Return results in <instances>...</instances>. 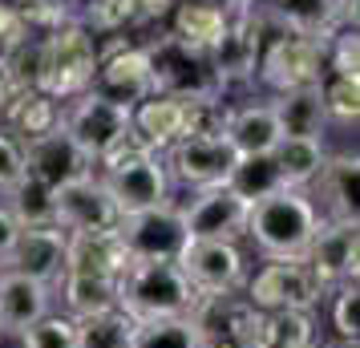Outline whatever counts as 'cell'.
Returning a JSON list of instances; mask_svg holds the SVG:
<instances>
[{"instance_id": "cell-17", "label": "cell", "mask_w": 360, "mask_h": 348, "mask_svg": "<svg viewBox=\"0 0 360 348\" xmlns=\"http://www.w3.org/2000/svg\"><path fill=\"white\" fill-rule=\"evenodd\" d=\"M186 239H223V243H239L247 235V207L235 199L227 186H211V191H195V199L179 207Z\"/></svg>"}, {"instance_id": "cell-34", "label": "cell", "mask_w": 360, "mask_h": 348, "mask_svg": "<svg viewBox=\"0 0 360 348\" xmlns=\"http://www.w3.org/2000/svg\"><path fill=\"white\" fill-rule=\"evenodd\" d=\"M85 8H82V25L89 29V33L98 37H114L122 33V29H134V25H142L138 20V0H82Z\"/></svg>"}, {"instance_id": "cell-40", "label": "cell", "mask_w": 360, "mask_h": 348, "mask_svg": "<svg viewBox=\"0 0 360 348\" xmlns=\"http://www.w3.org/2000/svg\"><path fill=\"white\" fill-rule=\"evenodd\" d=\"M20 348H77V324L65 312L41 316L33 328L20 332Z\"/></svg>"}, {"instance_id": "cell-7", "label": "cell", "mask_w": 360, "mask_h": 348, "mask_svg": "<svg viewBox=\"0 0 360 348\" xmlns=\"http://www.w3.org/2000/svg\"><path fill=\"white\" fill-rule=\"evenodd\" d=\"M223 4H227V25H223V37L214 41V49L207 57H211L223 89H231V85L255 82L267 20L259 13V0H223Z\"/></svg>"}, {"instance_id": "cell-41", "label": "cell", "mask_w": 360, "mask_h": 348, "mask_svg": "<svg viewBox=\"0 0 360 348\" xmlns=\"http://www.w3.org/2000/svg\"><path fill=\"white\" fill-rule=\"evenodd\" d=\"M276 320V348H320L316 312H271Z\"/></svg>"}, {"instance_id": "cell-38", "label": "cell", "mask_w": 360, "mask_h": 348, "mask_svg": "<svg viewBox=\"0 0 360 348\" xmlns=\"http://www.w3.org/2000/svg\"><path fill=\"white\" fill-rule=\"evenodd\" d=\"M328 316H332V332L336 340H360V283L348 280L328 292Z\"/></svg>"}, {"instance_id": "cell-44", "label": "cell", "mask_w": 360, "mask_h": 348, "mask_svg": "<svg viewBox=\"0 0 360 348\" xmlns=\"http://www.w3.org/2000/svg\"><path fill=\"white\" fill-rule=\"evenodd\" d=\"M17 219L8 215L4 207H0V267H4V259H8V251H13V243H17Z\"/></svg>"}, {"instance_id": "cell-11", "label": "cell", "mask_w": 360, "mask_h": 348, "mask_svg": "<svg viewBox=\"0 0 360 348\" xmlns=\"http://www.w3.org/2000/svg\"><path fill=\"white\" fill-rule=\"evenodd\" d=\"M311 280L320 292H332L340 283L356 280L360 271V223H340V219H320V227L311 235L308 251H304Z\"/></svg>"}, {"instance_id": "cell-33", "label": "cell", "mask_w": 360, "mask_h": 348, "mask_svg": "<svg viewBox=\"0 0 360 348\" xmlns=\"http://www.w3.org/2000/svg\"><path fill=\"white\" fill-rule=\"evenodd\" d=\"M73 324H77V348H130L134 328H138L122 308H105Z\"/></svg>"}, {"instance_id": "cell-45", "label": "cell", "mask_w": 360, "mask_h": 348, "mask_svg": "<svg viewBox=\"0 0 360 348\" xmlns=\"http://www.w3.org/2000/svg\"><path fill=\"white\" fill-rule=\"evenodd\" d=\"M13 94H17V89H13V77H8V69L0 61V114H4V105L13 101Z\"/></svg>"}, {"instance_id": "cell-26", "label": "cell", "mask_w": 360, "mask_h": 348, "mask_svg": "<svg viewBox=\"0 0 360 348\" xmlns=\"http://www.w3.org/2000/svg\"><path fill=\"white\" fill-rule=\"evenodd\" d=\"M126 267H130V255H126V247H122L117 231L69 235L65 271H85V276H110V280H117Z\"/></svg>"}, {"instance_id": "cell-46", "label": "cell", "mask_w": 360, "mask_h": 348, "mask_svg": "<svg viewBox=\"0 0 360 348\" xmlns=\"http://www.w3.org/2000/svg\"><path fill=\"white\" fill-rule=\"evenodd\" d=\"M320 348H360L356 340H336V344H320Z\"/></svg>"}, {"instance_id": "cell-10", "label": "cell", "mask_w": 360, "mask_h": 348, "mask_svg": "<svg viewBox=\"0 0 360 348\" xmlns=\"http://www.w3.org/2000/svg\"><path fill=\"white\" fill-rule=\"evenodd\" d=\"M182 267L186 283L198 296H227V292H243L247 276V251L239 243H223V239H186L182 255L174 259Z\"/></svg>"}, {"instance_id": "cell-31", "label": "cell", "mask_w": 360, "mask_h": 348, "mask_svg": "<svg viewBox=\"0 0 360 348\" xmlns=\"http://www.w3.org/2000/svg\"><path fill=\"white\" fill-rule=\"evenodd\" d=\"M223 186H227L235 199H243L247 207H251V202H259V199H267V195H276V191H283L271 154L235 158V166H231V174H227V183H223Z\"/></svg>"}, {"instance_id": "cell-12", "label": "cell", "mask_w": 360, "mask_h": 348, "mask_svg": "<svg viewBox=\"0 0 360 348\" xmlns=\"http://www.w3.org/2000/svg\"><path fill=\"white\" fill-rule=\"evenodd\" d=\"M162 166L174 183L191 186V191H211V186L227 183L235 150L227 146L223 134H186L162 154Z\"/></svg>"}, {"instance_id": "cell-24", "label": "cell", "mask_w": 360, "mask_h": 348, "mask_svg": "<svg viewBox=\"0 0 360 348\" xmlns=\"http://www.w3.org/2000/svg\"><path fill=\"white\" fill-rule=\"evenodd\" d=\"M267 105H271V117L279 126V138H324L328 114L320 101V85L276 94V98H267Z\"/></svg>"}, {"instance_id": "cell-28", "label": "cell", "mask_w": 360, "mask_h": 348, "mask_svg": "<svg viewBox=\"0 0 360 348\" xmlns=\"http://www.w3.org/2000/svg\"><path fill=\"white\" fill-rule=\"evenodd\" d=\"M0 117H4V130L25 146V142H33V138L61 126V105L53 98H45L41 89H29V94H13V101L4 105Z\"/></svg>"}, {"instance_id": "cell-13", "label": "cell", "mask_w": 360, "mask_h": 348, "mask_svg": "<svg viewBox=\"0 0 360 348\" xmlns=\"http://www.w3.org/2000/svg\"><path fill=\"white\" fill-rule=\"evenodd\" d=\"M267 29L311 37L324 45L340 29H356V0H271L259 4Z\"/></svg>"}, {"instance_id": "cell-35", "label": "cell", "mask_w": 360, "mask_h": 348, "mask_svg": "<svg viewBox=\"0 0 360 348\" xmlns=\"http://www.w3.org/2000/svg\"><path fill=\"white\" fill-rule=\"evenodd\" d=\"M227 344L231 348H276V320L271 312H259L243 299V308L235 312L227 328Z\"/></svg>"}, {"instance_id": "cell-36", "label": "cell", "mask_w": 360, "mask_h": 348, "mask_svg": "<svg viewBox=\"0 0 360 348\" xmlns=\"http://www.w3.org/2000/svg\"><path fill=\"white\" fill-rule=\"evenodd\" d=\"M130 348H207L191 320H154L134 328Z\"/></svg>"}, {"instance_id": "cell-21", "label": "cell", "mask_w": 360, "mask_h": 348, "mask_svg": "<svg viewBox=\"0 0 360 348\" xmlns=\"http://www.w3.org/2000/svg\"><path fill=\"white\" fill-rule=\"evenodd\" d=\"M191 105H195V101L150 94L146 101H138V105L130 110L134 138H138L146 150H154V154H166L174 142H182V138L191 134Z\"/></svg>"}, {"instance_id": "cell-16", "label": "cell", "mask_w": 360, "mask_h": 348, "mask_svg": "<svg viewBox=\"0 0 360 348\" xmlns=\"http://www.w3.org/2000/svg\"><path fill=\"white\" fill-rule=\"evenodd\" d=\"M117 239L130 259H179L186 247V227H182V211L174 202L130 215L117 223Z\"/></svg>"}, {"instance_id": "cell-6", "label": "cell", "mask_w": 360, "mask_h": 348, "mask_svg": "<svg viewBox=\"0 0 360 348\" xmlns=\"http://www.w3.org/2000/svg\"><path fill=\"white\" fill-rule=\"evenodd\" d=\"M146 53L150 69H154V94H166V98L179 101H214L227 94L211 57L174 41L170 33H158L154 41H146Z\"/></svg>"}, {"instance_id": "cell-14", "label": "cell", "mask_w": 360, "mask_h": 348, "mask_svg": "<svg viewBox=\"0 0 360 348\" xmlns=\"http://www.w3.org/2000/svg\"><path fill=\"white\" fill-rule=\"evenodd\" d=\"M89 89L117 101V105H126V110H134L138 101H146L154 94V69H150L146 45H122L117 41L110 49H101L98 73H94Z\"/></svg>"}, {"instance_id": "cell-32", "label": "cell", "mask_w": 360, "mask_h": 348, "mask_svg": "<svg viewBox=\"0 0 360 348\" xmlns=\"http://www.w3.org/2000/svg\"><path fill=\"white\" fill-rule=\"evenodd\" d=\"M239 308H243V292H227V296H198L186 320L195 324L198 340L211 348V344H223V340H227V328H231V320H235Z\"/></svg>"}, {"instance_id": "cell-30", "label": "cell", "mask_w": 360, "mask_h": 348, "mask_svg": "<svg viewBox=\"0 0 360 348\" xmlns=\"http://www.w3.org/2000/svg\"><path fill=\"white\" fill-rule=\"evenodd\" d=\"M8 215L17 219V227L25 231V227H53L57 223V207H53V186H45L41 179H33V174H25L8 195H4V202H0Z\"/></svg>"}, {"instance_id": "cell-18", "label": "cell", "mask_w": 360, "mask_h": 348, "mask_svg": "<svg viewBox=\"0 0 360 348\" xmlns=\"http://www.w3.org/2000/svg\"><path fill=\"white\" fill-rule=\"evenodd\" d=\"M65 251H69V235L57 223L53 227H25V231H17V243L8 251L4 267L57 292V283L65 276Z\"/></svg>"}, {"instance_id": "cell-29", "label": "cell", "mask_w": 360, "mask_h": 348, "mask_svg": "<svg viewBox=\"0 0 360 348\" xmlns=\"http://www.w3.org/2000/svg\"><path fill=\"white\" fill-rule=\"evenodd\" d=\"M53 296H61L69 320H85V316H94V312L117 308V280H110V276H85V271H65Z\"/></svg>"}, {"instance_id": "cell-22", "label": "cell", "mask_w": 360, "mask_h": 348, "mask_svg": "<svg viewBox=\"0 0 360 348\" xmlns=\"http://www.w3.org/2000/svg\"><path fill=\"white\" fill-rule=\"evenodd\" d=\"M49 312H53V288L0 267V336L20 340V332L33 328L37 320Z\"/></svg>"}, {"instance_id": "cell-42", "label": "cell", "mask_w": 360, "mask_h": 348, "mask_svg": "<svg viewBox=\"0 0 360 348\" xmlns=\"http://www.w3.org/2000/svg\"><path fill=\"white\" fill-rule=\"evenodd\" d=\"M25 179V146L0 126V199Z\"/></svg>"}, {"instance_id": "cell-37", "label": "cell", "mask_w": 360, "mask_h": 348, "mask_svg": "<svg viewBox=\"0 0 360 348\" xmlns=\"http://www.w3.org/2000/svg\"><path fill=\"white\" fill-rule=\"evenodd\" d=\"M320 101H324L328 122H336V126H352V130H356L360 82H348V77H332V73H324V82H320Z\"/></svg>"}, {"instance_id": "cell-19", "label": "cell", "mask_w": 360, "mask_h": 348, "mask_svg": "<svg viewBox=\"0 0 360 348\" xmlns=\"http://www.w3.org/2000/svg\"><path fill=\"white\" fill-rule=\"evenodd\" d=\"M356 179H360V158L356 150H336L324 158V170L316 174L308 186V199L316 202L320 219H340V223H356Z\"/></svg>"}, {"instance_id": "cell-2", "label": "cell", "mask_w": 360, "mask_h": 348, "mask_svg": "<svg viewBox=\"0 0 360 348\" xmlns=\"http://www.w3.org/2000/svg\"><path fill=\"white\" fill-rule=\"evenodd\" d=\"M320 227V211L308 199V191H276L267 199L251 202L247 211V235L263 259H304L311 235Z\"/></svg>"}, {"instance_id": "cell-4", "label": "cell", "mask_w": 360, "mask_h": 348, "mask_svg": "<svg viewBox=\"0 0 360 348\" xmlns=\"http://www.w3.org/2000/svg\"><path fill=\"white\" fill-rule=\"evenodd\" d=\"M94 174L110 191V199H114L122 219L142 215V211H154V207L170 202V174H166V166H162V154L146 150L142 142L117 150L114 158H105Z\"/></svg>"}, {"instance_id": "cell-3", "label": "cell", "mask_w": 360, "mask_h": 348, "mask_svg": "<svg viewBox=\"0 0 360 348\" xmlns=\"http://www.w3.org/2000/svg\"><path fill=\"white\" fill-rule=\"evenodd\" d=\"M101 45L77 17L61 20L57 29L45 33V65H41V94L57 105L82 98L94 85Z\"/></svg>"}, {"instance_id": "cell-43", "label": "cell", "mask_w": 360, "mask_h": 348, "mask_svg": "<svg viewBox=\"0 0 360 348\" xmlns=\"http://www.w3.org/2000/svg\"><path fill=\"white\" fill-rule=\"evenodd\" d=\"M174 4H179V0H138V20H142V25L162 20V17L174 13Z\"/></svg>"}, {"instance_id": "cell-39", "label": "cell", "mask_w": 360, "mask_h": 348, "mask_svg": "<svg viewBox=\"0 0 360 348\" xmlns=\"http://www.w3.org/2000/svg\"><path fill=\"white\" fill-rule=\"evenodd\" d=\"M324 73L360 82V33L356 29H340V33H332L324 41Z\"/></svg>"}, {"instance_id": "cell-20", "label": "cell", "mask_w": 360, "mask_h": 348, "mask_svg": "<svg viewBox=\"0 0 360 348\" xmlns=\"http://www.w3.org/2000/svg\"><path fill=\"white\" fill-rule=\"evenodd\" d=\"M25 174H33V179H41L45 186L57 191V186L94 174V166H89V158H85L82 150L73 146V138L57 126V130L25 142Z\"/></svg>"}, {"instance_id": "cell-8", "label": "cell", "mask_w": 360, "mask_h": 348, "mask_svg": "<svg viewBox=\"0 0 360 348\" xmlns=\"http://www.w3.org/2000/svg\"><path fill=\"white\" fill-rule=\"evenodd\" d=\"M263 89L276 94H292V89H308V85L324 82V45L311 37H295V33H271L263 37V53L255 65Z\"/></svg>"}, {"instance_id": "cell-15", "label": "cell", "mask_w": 360, "mask_h": 348, "mask_svg": "<svg viewBox=\"0 0 360 348\" xmlns=\"http://www.w3.org/2000/svg\"><path fill=\"white\" fill-rule=\"evenodd\" d=\"M53 207H57V227L65 235H101V231H117V223H122L114 199L101 186L98 174H85L77 183L57 186Z\"/></svg>"}, {"instance_id": "cell-23", "label": "cell", "mask_w": 360, "mask_h": 348, "mask_svg": "<svg viewBox=\"0 0 360 348\" xmlns=\"http://www.w3.org/2000/svg\"><path fill=\"white\" fill-rule=\"evenodd\" d=\"M223 138L235 150V158H251V154H271L279 142V126L271 117L267 101H247V105H227L223 117Z\"/></svg>"}, {"instance_id": "cell-27", "label": "cell", "mask_w": 360, "mask_h": 348, "mask_svg": "<svg viewBox=\"0 0 360 348\" xmlns=\"http://www.w3.org/2000/svg\"><path fill=\"white\" fill-rule=\"evenodd\" d=\"M324 158H328L324 138H279L276 150H271L276 174L288 191H308L316 183V174L324 170Z\"/></svg>"}, {"instance_id": "cell-1", "label": "cell", "mask_w": 360, "mask_h": 348, "mask_svg": "<svg viewBox=\"0 0 360 348\" xmlns=\"http://www.w3.org/2000/svg\"><path fill=\"white\" fill-rule=\"evenodd\" d=\"M198 292L186 283L174 259H130V267L117 276V308L134 324L154 320H186Z\"/></svg>"}, {"instance_id": "cell-25", "label": "cell", "mask_w": 360, "mask_h": 348, "mask_svg": "<svg viewBox=\"0 0 360 348\" xmlns=\"http://www.w3.org/2000/svg\"><path fill=\"white\" fill-rule=\"evenodd\" d=\"M227 25V4L219 0H179L170 13V37L198 53H211Z\"/></svg>"}, {"instance_id": "cell-5", "label": "cell", "mask_w": 360, "mask_h": 348, "mask_svg": "<svg viewBox=\"0 0 360 348\" xmlns=\"http://www.w3.org/2000/svg\"><path fill=\"white\" fill-rule=\"evenodd\" d=\"M61 130L73 138V146L89 158L94 170L105 158H114L117 150L138 142L134 126H130V110L110 98H101V94H94V89H85L82 98L61 105Z\"/></svg>"}, {"instance_id": "cell-9", "label": "cell", "mask_w": 360, "mask_h": 348, "mask_svg": "<svg viewBox=\"0 0 360 348\" xmlns=\"http://www.w3.org/2000/svg\"><path fill=\"white\" fill-rule=\"evenodd\" d=\"M243 299L259 312H316L324 292L316 288L304 259H263L243 283Z\"/></svg>"}]
</instances>
